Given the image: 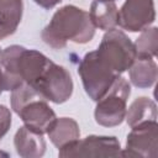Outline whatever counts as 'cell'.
<instances>
[{
  "instance_id": "1",
  "label": "cell",
  "mask_w": 158,
  "mask_h": 158,
  "mask_svg": "<svg viewBox=\"0 0 158 158\" xmlns=\"http://www.w3.org/2000/svg\"><path fill=\"white\" fill-rule=\"evenodd\" d=\"M94 35L95 26L90 20L89 12L74 5H65L53 14L41 37L53 49H62L68 41L84 44L90 42Z\"/></svg>"
},
{
  "instance_id": "2",
  "label": "cell",
  "mask_w": 158,
  "mask_h": 158,
  "mask_svg": "<svg viewBox=\"0 0 158 158\" xmlns=\"http://www.w3.org/2000/svg\"><path fill=\"white\" fill-rule=\"evenodd\" d=\"M11 109L20 116L25 126L44 135L57 118L54 111L32 86L22 83L11 91Z\"/></svg>"
},
{
  "instance_id": "3",
  "label": "cell",
  "mask_w": 158,
  "mask_h": 158,
  "mask_svg": "<svg viewBox=\"0 0 158 158\" xmlns=\"http://www.w3.org/2000/svg\"><path fill=\"white\" fill-rule=\"evenodd\" d=\"M43 99L54 104L65 102L73 94V80L70 73L62 65L56 64L49 58L28 84Z\"/></svg>"
},
{
  "instance_id": "4",
  "label": "cell",
  "mask_w": 158,
  "mask_h": 158,
  "mask_svg": "<svg viewBox=\"0 0 158 158\" xmlns=\"http://www.w3.org/2000/svg\"><path fill=\"white\" fill-rule=\"evenodd\" d=\"M131 94V86L128 81L118 75L105 95L96 101L95 107V121L104 127H115L122 123L126 110L127 100Z\"/></svg>"
},
{
  "instance_id": "5",
  "label": "cell",
  "mask_w": 158,
  "mask_h": 158,
  "mask_svg": "<svg viewBox=\"0 0 158 158\" xmlns=\"http://www.w3.org/2000/svg\"><path fill=\"white\" fill-rule=\"evenodd\" d=\"M78 74L81 78L85 93L93 101H99L120 75L98 56L96 51L83 57L78 67Z\"/></svg>"
},
{
  "instance_id": "6",
  "label": "cell",
  "mask_w": 158,
  "mask_h": 158,
  "mask_svg": "<svg viewBox=\"0 0 158 158\" xmlns=\"http://www.w3.org/2000/svg\"><path fill=\"white\" fill-rule=\"evenodd\" d=\"M96 53L117 74L126 72L137 57L132 41L117 28L106 31Z\"/></svg>"
},
{
  "instance_id": "7",
  "label": "cell",
  "mask_w": 158,
  "mask_h": 158,
  "mask_svg": "<svg viewBox=\"0 0 158 158\" xmlns=\"http://www.w3.org/2000/svg\"><path fill=\"white\" fill-rule=\"evenodd\" d=\"M62 158H107L121 157V146L114 136H88L75 139L59 148Z\"/></svg>"
},
{
  "instance_id": "8",
  "label": "cell",
  "mask_w": 158,
  "mask_h": 158,
  "mask_svg": "<svg viewBox=\"0 0 158 158\" xmlns=\"http://www.w3.org/2000/svg\"><path fill=\"white\" fill-rule=\"evenodd\" d=\"M121 157L156 158L158 156V123L148 121L131 127Z\"/></svg>"
},
{
  "instance_id": "9",
  "label": "cell",
  "mask_w": 158,
  "mask_h": 158,
  "mask_svg": "<svg viewBox=\"0 0 158 158\" xmlns=\"http://www.w3.org/2000/svg\"><path fill=\"white\" fill-rule=\"evenodd\" d=\"M156 20L153 0H126L118 10V26L130 32H141Z\"/></svg>"
},
{
  "instance_id": "10",
  "label": "cell",
  "mask_w": 158,
  "mask_h": 158,
  "mask_svg": "<svg viewBox=\"0 0 158 158\" xmlns=\"http://www.w3.org/2000/svg\"><path fill=\"white\" fill-rule=\"evenodd\" d=\"M16 152L22 158H40L46 152L43 135L37 133L26 126L20 127L14 137Z\"/></svg>"
},
{
  "instance_id": "11",
  "label": "cell",
  "mask_w": 158,
  "mask_h": 158,
  "mask_svg": "<svg viewBox=\"0 0 158 158\" xmlns=\"http://www.w3.org/2000/svg\"><path fill=\"white\" fill-rule=\"evenodd\" d=\"M89 16L93 25L104 31L116 28L118 25V10L115 1L94 0L90 5Z\"/></svg>"
},
{
  "instance_id": "12",
  "label": "cell",
  "mask_w": 158,
  "mask_h": 158,
  "mask_svg": "<svg viewBox=\"0 0 158 158\" xmlns=\"http://www.w3.org/2000/svg\"><path fill=\"white\" fill-rule=\"evenodd\" d=\"M130 80L137 88H151L158 75V68L153 58L136 57L132 65L128 68Z\"/></svg>"
},
{
  "instance_id": "13",
  "label": "cell",
  "mask_w": 158,
  "mask_h": 158,
  "mask_svg": "<svg viewBox=\"0 0 158 158\" xmlns=\"http://www.w3.org/2000/svg\"><path fill=\"white\" fill-rule=\"evenodd\" d=\"M22 0H0V40L17 30L22 19Z\"/></svg>"
},
{
  "instance_id": "14",
  "label": "cell",
  "mask_w": 158,
  "mask_h": 158,
  "mask_svg": "<svg viewBox=\"0 0 158 158\" xmlns=\"http://www.w3.org/2000/svg\"><path fill=\"white\" fill-rule=\"evenodd\" d=\"M47 135L51 142L57 148H60L67 143L78 139L80 137V130L75 120L70 117H60L53 121Z\"/></svg>"
},
{
  "instance_id": "15",
  "label": "cell",
  "mask_w": 158,
  "mask_h": 158,
  "mask_svg": "<svg viewBox=\"0 0 158 158\" xmlns=\"http://www.w3.org/2000/svg\"><path fill=\"white\" fill-rule=\"evenodd\" d=\"M126 121L130 127H135L143 122L157 121V105L153 100L141 96L132 101L126 110Z\"/></svg>"
},
{
  "instance_id": "16",
  "label": "cell",
  "mask_w": 158,
  "mask_h": 158,
  "mask_svg": "<svg viewBox=\"0 0 158 158\" xmlns=\"http://www.w3.org/2000/svg\"><path fill=\"white\" fill-rule=\"evenodd\" d=\"M135 44L137 57L154 58L158 49V28L148 27L142 31L141 36L137 38Z\"/></svg>"
},
{
  "instance_id": "17",
  "label": "cell",
  "mask_w": 158,
  "mask_h": 158,
  "mask_svg": "<svg viewBox=\"0 0 158 158\" xmlns=\"http://www.w3.org/2000/svg\"><path fill=\"white\" fill-rule=\"evenodd\" d=\"M10 126H11V112L6 106L0 105V139L7 133Z\"/></svg>"
},
{
  "instance_id": "18",
  "label": "cell",
  "mask_w": 158,
  "mask_h": 158,
  "mask_svg": "<svg viewBox=\"0 0 158 158\" xmlns=\"http://www.w3.org/2000/svg\"><path fill=\"white\" fill-rule=\"evenodd\" d=\"M33 1L43 9H52L56 5H58L62 0H33Z\"/></svg>"
},
{
  "instance_id": "19",
  "label": "cell",
  "mask_w": 158,
  "mask_h": 158,
  "mask_svg": "<svg viewBox=\"0 0 158 158\" xmlns=\"http://www.w3.org/2000/svg\"><path fill=\"white\" fill-rule=\"evenodd\" d=\"M0 156H5V157H7V153H5V152H1V151H0Z\"/></svg>"
},
{
  "instance_id": "20",
  "label": "cell",
  "mask_w": 158,
  "mask_h": 158,
  "mask_svg": "<svg viewBox=\"0 0 158 158\" xmlns=\"http://www.w3.org/2000/svg\"><path fill=\"white\" fill-rule=\"evenodd\" d=\"M99 1H115V0H99Z\"/></svg>"
},
{
  "instance_id": "21",
  "label": "cell",
  "mask_w": 158,
  "mask_h": 158,
  "mask_svg": "<svg viewBox=\"0 0 158 158\" xmlns=\"http://www.w3.org/2000/svg\"><path fill=\"white\" fill-rule=\"evenodd\" d=\"M1 91H2V89H1V86H0V94H1Z\"/></svg>"
},
{
  "instance_id": "22",
  "label": "cell",
  "mask_w": 158,
  "mask_h": 158,
  "mask_svg": "<svg viewBox=\"0 0 158 158\" xmlns=\"http://www.w3.org/2000/svg\"><path fill=\"white\" fill-rule=\"evenodd\" d=\"M0 54H1V51H0Z\"/></svg>"
}]
</instances>
